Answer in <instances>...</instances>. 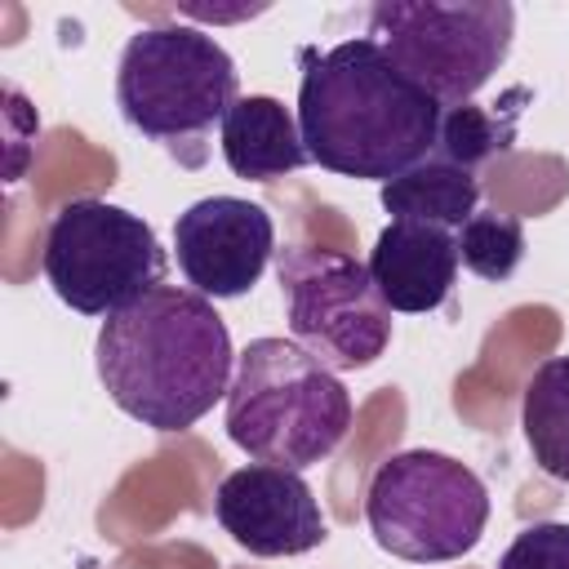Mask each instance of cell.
Here are the masks:
<instances>
[{
  "mask_svg": "<svg viewBox=\"0 0 569 569\" xmlns=\"http://www.w3.org/2000/svg\"><path fill=\"white\" fill-rule=\"evenodd\" d=\"M440 120L445 102L418 89L373 36L307 53L298 129L320 169L391 182L436 151Z\"/></svg>",
  "mask_w": 569,
  "mask_h": 569,
  "instance_id": "1",
  "label": "cell"
},
{
  "mask_svg": "<svg viewBox=\"0 0 569 569\" xmlns=\"http://www.w3.org/2000/svg\"><path fill=\"white\" fill-rule=\"evenodd\" d=\"M98 378L120 413L151 431H187L231 391V333L213 302L160 284L107 316L93 342Z\"/></svg>",
  "mask_w": 569,
  "mask_h": 569,
  "instance_id": "2",
  "label": "cell"
},
{
  "mask_svg": "<svg viewBox=\"0 0 569 569\" xmlns=\"http://www.w3.org/2000/svg\"><path fill=\"white\" fill-rule=\"evenodd\" d=\"M240 102L231 53L200 27H142L116 67V107L133 133L200 169L213 124Z\"/></svg>",
  "mask_w": 569,
  "mask_h": 569,
  "instance_id": "3",
  "label": "cell"
},
{
  "mask_svg": "<svg viewBox=\"0 0 569 569\" xmlns=\"http://www.w3.org/2000/svg\"><path fill=\"white\" fill-rule=\"evenodd\" d=\"M351 427V396L333 369L284 338H253L236 356L227 436L253 458L289 471L325 462Z\"/></svg>",
  "mask_w": 569,
  "mask_h": 569,
  "instance_id": "4",
  "label": "cell"
},
{
  "mask_svg": "<svg viewBox=\"0 0 569 569\" xmlns=\"http://www.w3.org/2000/svg\"><path fill=\"white\" fill-rule=\"evenodd\" d=\"M365 520L387 556L409 565H445L462 560L485 538L489 493L467 462L440 449H405L373 471Z\"/></svg>",
  "mask_w": 569,
  "mask_h": 569,
  "instance_id": "5",
  "label": "cell"
},
{
  "mask_svg": "<svg viewBox=\"0 0 569 569\" xmlns=\"http://www.w3.org/2000/svg\"><path fill=\"white\" fill-rule=\"evenodd\" d=\"M369 36L436 102H471L511 53L516 9L507 0H378Z\"/></svg>",
  "mask_w": 569,
  "mask_h": 569,
  "instance_id": "6",
  "label": "cell"
},
{
  "mask_svg": "<svg viewBox=\"0 0 569 569\" xmlns=\"http://www.w3.org/2000/svg\"><path fill=\"white\" fill-rule=\"evenodd\" d=\"M40 267L71 311L116 316L129 302L160 289L169 258L151 222L111 200L80 196L49 218Z\"/></svg>",
  "mask_w": 569,
  "mask_h": 569,
  "instance_id": "7",
  "label": "cell"
},
{
  "mask_svg": "<svg viewBox=\"0 0 569 569\" xmlns=\"http://www.w3.org/2000/svg\"><path fill=\"white\" fill-rule=\"evenodd\" d=\"M276 280L284 293L289 333L325 369H369L391 342V307L382 302L365 262L342 249L289 244L276 249Z\"/></svg>",
  "mask_w": 569,
  "mask_h": 569,
  "instance_id": "8",
  "label": "cell"
},
{
  "mask_svg": "<svg viewBox=\"0 0 569 569\" xmlns=\"http://www.w3.org/2000/svg\"><path fill=\"white\" fill-rule=\"evenodd\" d=\"M173 249L187 284L204 298H240L276 253L271 213L240 196H204L173 222Z\"/></svg>",
  "mask_w": 569,
  "mask_h": 569,
  "instance_id": "9",
  "label": "cell"
},
{
  "mask_svg": "<svg viewBox=\"0 0 569 569\" xmlns=\"http://www.w3.org/2000/svg\"><path fill=\"white\" fill-rule=\"evenodd\" d=\"M213 516L249 556H302L329 538L325 511L302 471L271 462H249L222 476Z\"/></svg>",
  "mask_w": 569,
  "mask_h": 569,
  "instance_id": "10",
  "label": "cell"
},
{
  "mask_svg": "<svg viewBox=\"0 0 569 569\" xmlns=\"http://www.w3.org/2000/svg\"><path fill=\"white\" fill-rule=\"evenodd\" d=\"M458 262L462 258H458V236L453 231L431 227V222L391 218L378 231L365 267H369L378 293L391 311L422 316V311H436L453 293Z\"/></svg>",
  "mask_w": 569,
  "mask_h": 569,
  "instance_id": "11",
  "label": "cell"
},
{
  "mask_svg": "<svg viewBox=\"0 0 569 569\" xmlns=\"http://www.w3.org/2000/svg\"><path fill=\"white\" fill-rule=\"evenodd\" d=\"M222 156L231 173L244 182H276L284 173H298L311 160L298 116L271 93H249L227 111Z\"/></svg>",
  "mask_w": 569,
  "mask_h": 569,
  "instance_id": "12",
  "label": "cell"
},
{
  "mask_svg": "<svg viewBox=\"0 0 569 569\" xmlns=\"http://www.w3.org/2000/svg\"><path fill=\"white\" fill-rule=\"evenodd\" d=\"M382 209L405 222H431L445 231H462V222L480 209V182L471 169H458L431 151L400 178L382 182Z\"/></svg>",
  "mask_w": 569,
  "mask_h": 569,
  "instance_id": "13",
  "label": "cell"
},
{
  "mask_svg": "<svg viewBox=\"0 0 569 569\" xmlns=\"http://www.w3.org/2000/svg\"><path fill=\"white\" fill-rule=\"evenodd\" d=\"M520 427L533 462L569 485V356H551L533 369L520 400Z\"/></svg>",
  "mask_w": 569,
  "mask_h": 569,
  "instance_id": "14",
  "label": "cell"
},
{
  "mask_svg": "<svg viewBox=\"0 0 569 569\" xmlns=\"http://www.w3.org/2000/svg\"><path fill=\"white\" fill-rule=\"evenodd\" d=\"M516 142V111L498 116L480 102H462V107H445L440 120V138H436V156H445L458 169H480L493 156H507Z\"/></svg>",
  "mask_w": 569,
  "mask_h": 569,
  "instance_id": "15",
  "label": "cell"
},
{
  "mask_svg": "<svg viewBox=\"0 0 569 569\" xmlns=\"http://www.w3.org/2000/svg\"><path fill=\"white\" fill-rule=\"evenodd\" d=\"M458 258L480 280H507L525 258V222L516 213L476 209L458 231Z\"/></svg>",
  "mask_w": 569,
  "mask_h": 569,
  "instance_id": "16",
  "label": "cell"
},
{
  "mask_svg": "<svg viewBox=\"0 0 569 569\" xmlns=\"http://www.w3.org/2000/svg\"><path fill=\"white\" fill-rule=\"evenodd\" d=\"M498 569H569V520L525 525L502 551Z\"/></svg>",
  "mask_w": 569,
  "mask_h": 569,
  "instance_id": "17",
  "label": "cell"
}]
</instances>
